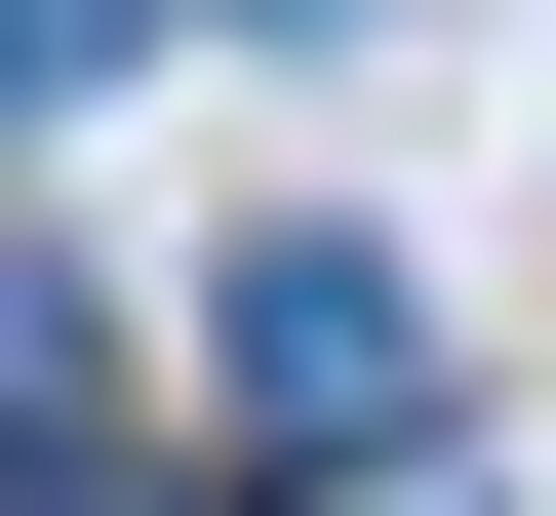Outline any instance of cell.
Wrapping results in <instances>:
<instances>
[{"label":"cell","instance_id":"1","mask_svg":"<svg viewBox=\"0 0 556 516\" xmlns=\"http://www.w3.org/2000/svg\"><path fill=\"white\" fill-rule=\"evenodd\" d=\"M199 357H239V437H397V398H438L397 239H239V278H199Z\"/></svg>","mask_w":556,"mask_h":516},{"label":"cell","instance_id":"2","mask_svg":"<svg viewBox=\"0 0 556 516\" xmlns=\"http://www.w3.org/2000/svg\"><path fill=\"white\" fill-rule=\"evenodd\" d=\"M119 40H160V0H0V80H119Z\"/></svg>","mask_w":556,"mask_h":516}]
</instances>
